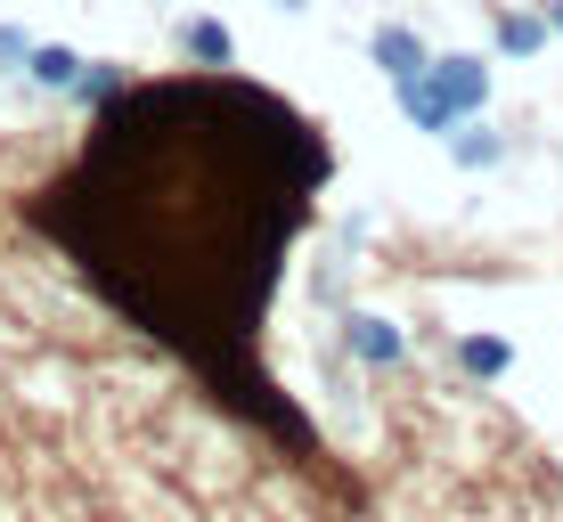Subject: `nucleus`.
Returning <instances> with one entry per match:
<instances>
[{"label":"nucleus","mask_w":563,"mask_h":522,"mask_svg":"<svg viewBox=\"0 0 563 522\" xmlns=\"http://www.w3.org/2000/svg\"><path fill=\"white\" fill-rule=\"evenodd\" d=\"M82 66H90L82 49H66V42H33V57H25V82H33V90H49V99H66V90L82 82Z\"/></svg>","instance_id":"39448f33"},{"label":"nucleus","mask_w":563,"mask_h":522,"mask_svg":"<svg viewBox=\"0 0 563 522\" xmlns=\"http://www.w3.org/2000/svg\"><path fill=\"white\" fill-rule=\"evenodd\" d=\"M269 9H278V16H302V9H310V0H269Z\"/></svg>","instance_id":"f8f14e48"},{"label":"nucleus","mask_w":563,"mask_h":522,"mask_svg":"<svg viewBox=\"0 0 563 522\" xmlns=\"http://www.w3.org/2000/svg\"><path fill=\"white\" fill-rule=\"evenodd\" d=\"M393 99H400V114H409L424 140H450V131H457V114L441 107V90L424 82V74H417V82H393Z\"/></svg>","instance_id":"0eeeda50"},{"label":"nucleus","mask_w":563,"mask_h":522,"mask_svg":"<svg viewBox=\"0 0 563 522\" xmlns=\"http://www.w3.org/2000/svg\"><path fill=\"white\" fill-rule=\"evenodd\" d=\"M441 147H450L457 171H498V164H507V131H498L490 114H465V123H457Z\"/></svg>","instance_id":"20e7f679"},{"label":"nucleus","mask_w":563,"mask_h":522,"mask_svg":"<svg viewBox=\"0 0 563 522\" xmlns=\"http://www.w3.org/2000/svg\"><path fill=\"white\" fill-rule=\"evenodd\" d=\"M343 352L360 367H400L409 359V326L384 319V311H343Z\"/></svg>","instance_id":"f03ea898"},{"label":"nucleus","mask_w":563,"mask_h":522,"mask_svg":"<svg viewBox=\"0 0 563 522\" xmlns=\"http://www.w3.org/2000/svg\"><path fill=\"white\" fill-rule=\"evenodd\" d=\"M180 49L197 57V66H238V33H229L221 16H180Z\"/></svg>","instance_id":"1a4fd4ad"},{"label":"nucleus","mask_w":563,"mask_h":522,"mask_svg":"<svg viewBox=\"0 0 563 522\" xmlns=\"http://www.w3.org/2000/svg\"><path fill=\"white\" fill-rule=\"evenodd\" d=\"M548 42H555L548 9H507V16L490 25V49H498V57H539Z\"/></svg>","instance_id":"423d86ee"},{"label":"nucleus","mask_w":563,"mask_h":522,"mask_svg":"<svg viewBox=\"0 0 563 522\" xmlns=\"http://www.w3.org/2000/svg\"><path fill=\"white\" fill-rule=\"evenodd\" d=\"M548 25H555V42H563V0H548Z\"/></svg>","instance_id":"ddd939ff"},{"label":"nucleus","mask_w":563,"mask_h":522,"mask_svg":"<svg viewBox=\"0 0 563 522\" xmlns=\"http://www.w3.org/2000/svg\"><path fill=\"white\" fill-rule=\"evenodd\" d=\"M25 57H33V33L25 25H0V74H25Z\"/></svg>","instance_id":"9b49d317"},{"label":"nucleus","mask_w":563,"mask_h":522,"mask_svg":"<svg viewBox=\"0 0 563 522\" xmlns=\"http://www.w3.org/2000/svg\"><path fill=\"white\" fill-rule=\"evenodd\" d=\"M66 99H74V107H114V99H123V66H114V57H90L82 82H74Z\"/></svg>","instance_id":"9d476101"},{"label":"nucleus","mask_w":563,"mask_h":522,"mask_svg":"<svg viewBox=\"0 0 563 522\" xmlns=\"http://www.w3.org/2000/svg\"><path fill=\"white\" fill-rule=\"evenodd\" d=\"M457 376H474V384H498V376H507V367H515V343L507 335H457Z\"/></svg>","instance_id":"6e6552de"},{"label":"nucleus","mask_w":563,"mask_h":522,"mask_svg":"<svg viewBox=\"0 0 563 522\" xmlns=\"http://www.w3.org/2000/svg\"><path fill=\"white\" fill-rule=\"evenodd\" d=\"M367 57H376L384 82H417V74L433 66V42H424L417 25H376L367 33Z\"/></svg>","instance_id":"7ed1b4c3"},{"label":"nucleus","mask_w":563,"mask_h":522,"mask_svg":"<svg viewBox=\"0 0 563 522\" xmlns=\"http://www.w3.org/2000/svg\"><path fill=\"white\" fill-rule=\"evenodd\" d=\"M424 82L441 90V107L457 114H490V57H474V49H433V66H424Z\"/></svg>","instance_id":"f257e3e1"}]
</instances>
